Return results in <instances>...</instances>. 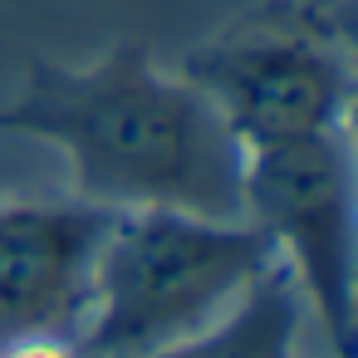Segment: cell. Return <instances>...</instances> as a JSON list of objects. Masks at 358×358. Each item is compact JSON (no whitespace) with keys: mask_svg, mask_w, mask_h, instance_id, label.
Wrapping results in <instances>:
<instances>
[{"mask_svg":"<svg viewBox=\"0 0 358 358\" xmlns=\"http://www.w3.org/2000/svg\"><path fill=\"white\" fill-rule=\"evenodd\" d=\"M0 128L55 148L79 201L241 221L245 148L192 79L133 40L84 64L35 59Z\"/></svg>","mask_w":358,"mask_h":358,"instance_id":"cell-1","label":"cell"},{"mask_svg":"<svg viewBox=\"0 0 358 358\" xmlns=\"http://www.w3.org/2000/svg\"><path fill=\"white\" fill-rule=\"evenodd\" d=\"M250 221L192 211H118L94 265L84 358H157L226 319L270 270Z\"/></svg>","mask_w":358,"mask_h":358,"instance_id":"cell-2","label":"cell"},{"mask_svg":"<svg viewBox=\"0 0 358 358\" xmlns=\"http://www.w3.org/2000/svg\"><path fill=\"white\" fill-rule=\"evenodd\" d=\"M241 221L270 241L275 260L299 285V299L329 353L353 358L358 177L348 128L245 152Z\"/></svg>","mask_w":358,"mask_h":358,"instance_id":"cell-3","label":"cell"},{"mask_svg":"<svg viewBox=\"0 0 358 358\" xmlns=\"http://www.w3.org/2000/svg\"><path fill=\"white\" fill-rule=\"evenodd\" d=\"M177 74L216 103L245 152L353 123L348 45L309 20V10L231 25L187 50Z\"/></svg>","mask_w":358,"mask_h":358,"instance_id":"cell-4","label":"cell"},{"mask_svg":"<svg viewBox=\"0 0 358 358\" xmlns=\"http://www.w3.org/2000/svg\"><path fill=\"white\" fill-rule=\"evenodd\" d=\"M113 216L79 196L0 201V343L20 334L79 338Z\"/></svg>","mask_w":358,"mask_h":358,"instance_id":"cell-5","label":"cell"},{"mask_svg":"<svg viewBox=\"0 0 358 358\" xmlns=\"http://www.w3.org/2000/svg\"><path fill=\"white\" fill-rule=\"evenodd\" d=\"M309 309L285 265H275L226 319L157 358H299Z\"/></svg>","mask_w":358,"mask_h":358,"instance_id":"cell-6","label":"cell"},{"mask_svg":"<svg viewBox=\"0 0 358 358\" xmlns=\"http://www.w3.org/2000/svg\"><path fill=\"white\" fill-rule=\"evenodd\" d=\"M0 358H84L74 334H20L0 343Z\"/></svg>","mask_w":358,"mask_h":358,"instance_id":"cell-7","label":"cell"}]
</instances>
